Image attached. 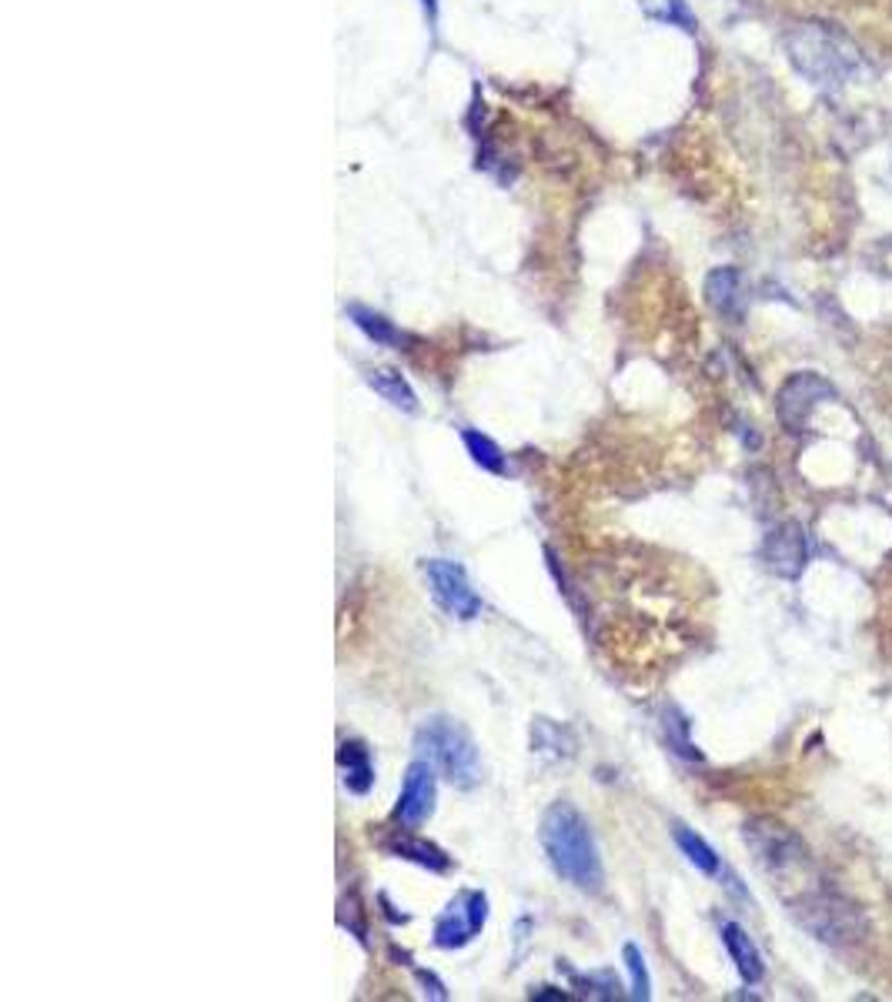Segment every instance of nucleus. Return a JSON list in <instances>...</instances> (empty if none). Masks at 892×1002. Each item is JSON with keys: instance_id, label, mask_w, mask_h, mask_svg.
I'll use <instances>...</instances> for the list:
<instances>
[{"instance_id": "nucleus-21", "label": "nucleus", "mask_w": 892, "mask_h": 1002, "mask_svg": "<svg viewBox=\"0 0 892 1002\" xmlns=\"http://www.w3.org/2000/svg\"><path fill=\"white\" fill-rule=\"evenodd\" d=\"M686 728H689V722H686L676 709H668V712H665V732H668V742L676 746V752H679V755H686V759H699V752H692V742L686 739Z\"/></svg>"}, {"instance_id": "nucleus-16", "label": "nucleus", "mask_w": 892, "mask_h": 1002, "mask_svg": "<svg viewBox=\"0 0 892 1002\" xmlns=\"http://www.w3.org/2000/svg\"><path fill=\"white\" fill-rule=\"evenodd\" d=\"M531 752H542L552 759H571L575 755V739L568 728H562L552 718H535L531 722Z\"/></svg>"}, {"instance_id": "nucleus-6", "label": "nucleus", "mask_w": 892, "mask_h": 1002, "mask_svg": "<svg viewBox=\"0 0 892 1002\" xmlns=\"http://www.w3.org/2000/svg\"><path fill=\"white\" fill-rule=\"evenodd\" d=\"M832 394H836L832 385H829L826 378L813 375V372H799V375H792V378L782 385V391H779V422H782L789 431H806L813 412H816V408H819L826 398H832Z\"/></svg>"}, {"instance_id": "nucleus-11", "label": "nucleus", "mask_w": 892, "mask_h": 1002, "mask_svg": "<svg viewBox=\"0 0 892 1002\" xmlns=\"http://www.w3.org/2000/svg\"><path fill=\"white\" fill-rule=\"evenodd\" d=\"M338 768H341V782L351 796H368L375 786V765L372 755L362 742H341L338 749Z\"/></svg>"}, {"instance_id": "nucleus-18", "label": "nucleus", "mask_w": 892, "mask_h": 1002, "mask_svg": "<svg viewBox=\"0 0 892 1002\" xmlns=\"http://www.w3.org/2000/svg\"><path fill=\"white\" fill-rule=\"evenodd\" d=\"M462 441H465V448H468V454H472V462H475L481 472L505 475V451H502L492 438L481 435V431L465 428V431H462Z\"/></svg>"}, {"instance_id": "nucleus-7", "label": "nucleus", "mask_w": 892, "mask_h": 1002, "mask_svg": "<svg viewBox=\"0 0 892 1002\" xmlns=\"http://www.w3.org/2000/svg\"><path fill=\"white\" fill-rule=\"evenodd\" d=\"M435 796H438V786H435V765L425 762V759H415L405 772V782H401V796H398V809H394V818L405 829H415L422 826L425 818L435 812Z\"/></svg>"}, {"instance_id": "nucleus-3", "label": "nucleus", "mask_w": 892, "mask_h": 1002, "mask_svg": "<svg viewBox=\"0 0 892 1002\" xmlns=\"http://www.w3.org/2000/svg\"><path fill=\"white\" fill-rule=\"evenodd\" d=\"M786 48H789V58L792 64L806 74L813 84H836V80H845L859 58H856V48L845 37H839L836 30L822 27V24H802L795 27L789 37H786Z\"/></svg>"}, {"instance_id": "nucleus-12", "label": "nucleus", "mask_w": 892, "mask_h": 1002, "mask_svg": "<svg viewBox=\"0 0 892 1002\" xmlns=\"http://www.w3.org/2000/svg\"><path fill=\"white\" fill-rule=\"evenodd\" d=\"M705 298L719 314L739 317L742 314V278L736 267H716L705 281Z\"/></svg>"}, {"instance_id": "nucleus-5", "label": "nucleus", "mask_w": 892, "mask_h": 1002, "mask_svg": "<svg viewBox=\"0 0 892 1002\" xmlns=\"http://www.w3.org/2000/svg\"><path fill=\"white\" fill-rule=\"evenodd\" d=\"M425 578H428V588H431V599L452 618L472 622V618L481 615V599H478V591L472 588V581H468V575L458 562L431 559V562H425Z\"/></svg>"}, {"instance_id": "nucleus-2", "label": "nucleus", "mask_w": 892, "mask_h": 1002, "mask_svg": "<svg viewBox=\"0 0 892 1002\" xmlns=\"http://www.w3.org/2000/svg\"><path fill=\"white\" fill-rule=\"evenodd\" d=\"M415 752L418 759L431 762L444 779L458 789H472L478 782V749L465 728L449 715H431L418 725L415 732Z\"/></svg>"}, {"instance_id": "nucleus-10", "label": "nucleus", "mask_w": 892, "mask_h": 1002, "mask_svg": "<svg viewBox=\"0 0 892 1002\" xmlns=\"http://www.w3.org/2000/svg\"><path fill=\"white\" fill-rule=\"evenodd\" d=\"M719 936H723V945H726V952H729V960L736 963L742 982H749V986L763 982V976H766L763 955H759V949H755V942L745 936V929L736 926V923H723Z\"/></svg>"}, {"instance_id": "nucleus-15", "label": "nucleus", "mask_w": 892, "mask_h": 1002, "mask_svg": "<svg viewBox=\"0 0 892 1002\" xmlns=\"http://www.w3.org/2000/svg\"><path fill=\"white\" fill-rule=\"evenodd\" d=\"M344 314H348V322L359 328L368 341H375L381 348H398L401 345V331L388 322L385 314H378V311H372L365 304H348Z\"/></svg>"}, {"instance_id": "nucleus-1", "label": "nucleus", "mask_w": 892, "mask_h": 1002, "mask_svg": "<svg viewBox=\"0 0 892 1002\" xmlns=\"http://www.w3.org/2000/svg\"><path fill=\"white\" fill-rule=\"evenodd\" d=\"M539 842H542V852L552 865V873L565 879L568 886L582 889V892H599L605 886V869H602L592 823L571 802L558 799L545 809L542 826H539Z\"/></svg>"}, {"instance_id": "nucleus-17", "label": "nucleus", "mask_w": 892, "mask_h": 1002, "mask_svg": "<svg viewBox=\"0 0 892 1002\" xmlns=\"http://www.w3.org/2000/svg\"><path fill=\"white\" fill-rule=\"evenodd\" d=\"M673 839H676V846L682 849V855L695 865L699 873H705V876H719L723 862H719L716 849H712L699 832H692L689 826L676 823V826H673Z\"/></svg>"}, {"instance_id": "nucleus-13", "label": "nucleus", "mask_w": 892, "mask_h": 1002, "mask_svg": "<svg viewBox=\"0 0 892 1002\" xmlns=\"http://www.w3.org/2000/svg\"><path fill=\"white\" fill-rule=\"evenodd\" d=\"M365 381L375 388V394H381L391 408H398V412H405V415L418 412V394L412 391V385L405 378H401V372H394V368H372L365 375Z\"/></svg>"}, {"instance_id": "nucleus-14", "label": "nucleus", "mask_w": 892, "mask_h": 1002, "mask_svg": "<svg viewBox=\"0 0 892 1002\" xmlns=\"http://www.w3.org/2000/svg\"><path fill=\"white\" fill-rule=\"evenodd\" d=\"M388 852H394L398 859H409V862L422 865V869H428V873H444L452 865V859L444 855L435 842L418 839V836H398V839H391Z\"/></svg>"}, {"instance_id": "nucleus-4", "label": "nucleus", "mask_w": 892, "mask_h": 1002, "mask_svg": "<svg viewBox=\"0 0 892 1002\" xmlns=\"http://www.w3.org/2000/svg\"><path fill=\"white\" fill-rule=\"evenodd\" d=\"M485 923H488V895L478 889H465L435 919L431 942L438 949H465L475 936H481Z\"/></svg>"}, {"instance_id": "nucleus-22", "label": "nucleus", "mask_w": 892, "mask_h": 1002, "mask_svg": "<svg viewBox=\"0 0 892 1002\" xmlns=\"http://www.w3.org/2000/svg\"><path fill=\"white\" fill-rule=\"evenodd\" d=\"M418 979H422V982L428 986L425 992H431L435 999H449V992H444V986H441V982H438V979H435L431 973H422V969H418Z\"/></svg>"}, {"instance_id": "nucleus-23", "label": "nucleus", "mask_w": 892, "mask_h": 1002, "mask_svg": "<svg viewBox=\"0 0 892 1002\" xmlns=\"http://www.w3.org/2000/svg\"><path fill=\"white\" fill-rule=\"evenodd\" d=\"M422 4H425L428 17H435V11H438V0H422Z\"/></svg>"}, {"instance_id": "nucleus-20", "label": "nucleus", "mask_w": 892, "mask_h": 1002, "mask_svg": "<svg viewBox=\"0 0 892 1002\" xmlns=\"http://www.w3.org/2000/svg\"><path fill=\"white\" fill-rule=\"evenodd\" d=\"M575 986H586V995H592V999H618L621 995V986L612 973L575 976Z\"/></svg>"}, {"instance_id": "nucleus-19", "label": "nucleus", "mask_w": 892, "mask_h": 1002, "mask_svg": "<svg viewBox=\"0 0 892 1002\" xmlns=\"http://www.w3.org/2000/svg\"><path fill=\"white\" fill-rule=\"evenodd\" d=\"M621 960H626V969L632 976V999H649L652 995V982H649V969H645V955L636 942L621 945Z\"/></svg>"}, {"instance_id": "nucleus-9", "label": "nucleus", "mask_w": 892, "mask_h": 1002, "mask_svg": "<svg viewBox=\"0 0 892 1002\" xmlns=\"http://www.w3.org/2000/svg\"><path fill=\"white\" fill-rule=\"evenodd\" d=\"M763 559L769 565V572L782 575V578H795L802 568H806L809 549H806V531H802L795 522L779 525L766 544H763Z\"/></svg>"}, {"instance_id": "nucleus-8", "label": "nucleus", "mask_w": 892, "mask_h": 1002, "mask_svg": "<svg viewBox=\"0 0 892 1002\" xmlns=\"http://www.w3.org/2000/svg\"><path fill=\"white\" fill-rule=\"evenodd\" d=\"M745 839H749V846L755 849V855H759V862L766 865V869L786 873V869H792L795 862L806 859V849H802V842L789 829H782V826L752 823L745 829Z\"/></svg>"}]
</instances>
